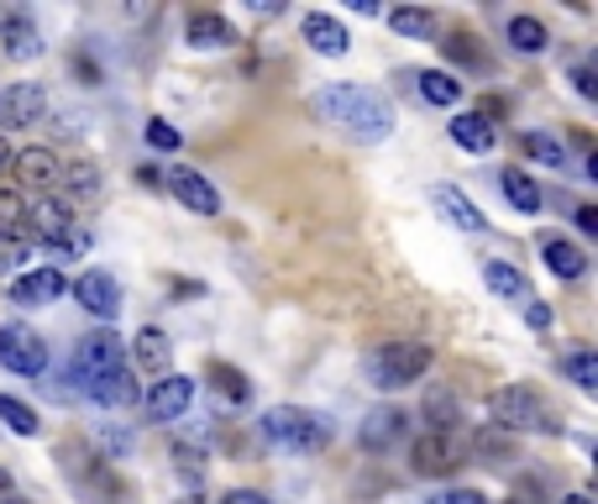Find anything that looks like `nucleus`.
Listing matches in <instances>:
<instances>
[{
  "label": "nucleus",
  "mask_w": 598,
  "mask_h": 504,
  "mask_svg": "<svg viewBox=\"0 0 598 504\" xmlns=\"http://www.w3.org/2000/svg\"><path fill=\"white\" fill-rule=\"evenodd\" d=\"M561 504H594V500H588V494H567V500H561Z\"/></svg>",
  "instance_id": "nucleus-45"
},
{
  "label": "nucleus",
  "mask_w": 598,
  "mask_h": 504,
  "mask_svg": "<svg viewBox=\"0 0 598 504\" xmlns=\"http://www.w3.org/2000/svg\"><path fill=\"white\" fill-rule=\"evenodd\" d=\"M220 504H268L262 494H252V488H237V494H226Z\"/></svg>",
  "instance_id": "nucleus-42"
},
{
  "label": "nucleus",
  "mask_w": 598,
  "mask_h": 504,
  "mask_svg": "<svg viewBox=\"0 0 598 504\" xmlns=\"http://www.w3.org/2000/svg\"><path fill=\"white\" fill-rule=\"evenodd\" d=\"M74 300H80L95 321H116L121 316V284L111 279L105 268H90V274L74 279Z\"/></svg>",
  "instance_id": "nucleus-8"
},
{
  "label": "nucleus",
  "mask_w": 598,
  "mask_h": 504,
  "mask_svg": "<svg viewBox=\"0 0 598 504\" xmlns=\"http://www.w3.org/2000/svg\"><path fill=\"white\" fill-rule=\"evenodd\" d=\"M69 184H74V189H100V168H90V163H74Z\"/></svg>",
  "instance_id": "nucleus-37"
},
{
  "label": "nucleus",
  "mask_w": 598,
  "mask_h": 504,
  "mask_svg": "<svg viewBox=\"0 0 598 504\" xmlns=\"http://www.w3.org/2000/svg\"><path fill=\"white\" fill-rule=\"evenodd\" d=\"M431 373V347L425 342H383L368 352V383L373 389H410Z\"/></svg>",
  "instance_id": "nucleus-3"
},
{
  "label": "nucleus",
  "mask_w": 598,
  "mask_h": 504,
  "mask_svg": "<svg viewBox=\"0 0 598 504\" xmlns=\"http://www.w3.org/2000/svg\"><path fill=\"white\" fill-rule=\"evenodd\" d=\"M189 404H195V379L163 373V379L153 383V394H147V415H153V421H179Z\"/></svg>",
  "instance_id": "nucleus-11"
},
{
  "label": "nucleus",
  "mask_w": 598,
  "mask_h": 504,
  "mask_svg": "<svg viewBox=\"0 0 598 504\" xmlns=\"http://www.w3.org/2000/svg\"><path fill=\"white\" fill-rule=\"evenodd\" d=\"M147 142H153V147H158V153H179V126L174 122H163V116H153V122H147Z\"/></svg>",
  "instance_id": "nucleus-36"
},
{
  "label": "nucleus",
  "mask_w": 598,
  "mask_h": 504,
  "mask_svg": "<svg viewBox=\"0 0 598 504\" xmlns=\"http://www.w3.org/2000/svg\"><path fill=\"white\" fill-rule=\"evenodd\" d=\"M561 373L578 383L582 394H594L598 389V358L594 352H567V358H561Z\"/></svg>",
  "instance_id": "nucleus-31"
},
{
  "label": "nucleus",
  "mask_w": 598,
  "mask_h": 504,
  "mask_svg": "<svg viewBox=\"0 0 598 504\" xmlns=\"http://www.w3.org/2000/svg\"><path fill=\"white\" fill-rule=\"evenodd\" d=\"M488 415H494L498 431H540V436H557V421H551L546 400H540L536 389H525V383L498 389L494 400H488Z\"/></svg>",
  "instance_id": "nucleus-4"
},
{
  "label": "nucleus",
  "mask_w": 598,
  "mask_h": 504,
  "mask_svg": "<svg viewBox=\"0 0 598 504\" xmlns=\"http://www.w3.org/2000/svg\"><path fill=\"white\" fill-rule=\"evenodd\" d=\"M425 421H431V431H457V400L452 394H425Z\"/></svg>",
  "instance_id": "nucleus-32"
},
{
  "label": "nucleus",
  "mask_w": 598,
  "mask_h": 504,
  "mask_svg": "<svg viewBox=\"0 0 598 504\" xmlns=\"http://www.w3.org/2000/svg\"><path fill=\"white\" fill-rule=\"evenodd\" d=\"M59 295H69V279H63L53 263L11 279V300H17V305H48V300H59Z\"/></svg>",
  "instance_id": "nucleus-13"
},
{
  "label": "nucleus",
  "mask_w": 598,
  "mask_h": 504,
  "mask_svg": "<svg viewBox=\"0 0 598 504\" xmlns=\"http://www.w3.org/2000/svg\"><path fill=\"white\" fill-rule=\"evenodd\" d=\"M316 116L326 126L347 132L352 142H383L394 132V111L368 84H326L316 95Z\"/></svg>",
  "instance_id": "nucleus-1"
},
{
  "label": "nucleus",
  "mask_w": 598,
  "mask_h": 504,
  "mask_svg": "<svg viewBox=\"0 0 598 504\" xmlns=\"http://www.w3.org/2000/svg\"><path fill=\"white\" fill-rule=\"evenodd\" d=\"M0 363L11 368V373H21V379H42L48 373V342L21 321L0 326Z\"/></svg>",
  "instance_id": "nucleus-7"
},
{
  "label": "nucleus",
  "mask_w": 598,
  "mask_h": 504,
  "mask_svg": "<svg viewBox=\"0 0 598 504\" xmlns=\"http://www.w3.org/2000/svg\"><path fill=\"white\" fill-rule=\"evenodd\" d=\"M498 189L509 195V205H515L519 216H536L540 210V184L530 179L525 168H504V174H498Z\"/></svg>",
  "instance_id": "nucleus-23"
},
{
  "label": "nucleus",
  "mask_w": 598,
  "mask_h": 504,
  "mask_svg": "<svg viewBox=\"0 0 598 504\" xmlns=\"http://www.w3.org/2000/svg\"><path fill=\"white\" fill-rule=\"evenodd\" d=\"M27 258H32L27 237H0V274H11V279H17L21 268H27Z\"/></svg>",
  "instance_id": "nucleus-33"
},
{
  "label": "nucleus",
  "mask_w": 598,
  "mask_h": 504,
  "mask_svg": "<svg viewBox=\"0 0 598 504\" xmlns=\"http://www.w3.org/2000/svg\"><path fill=\"white\" fill-rule=\"evenodd\" d=\"M509 42H515V53H546V27L536 17H509Z\"/></svg>",
  "instance_id": "nucleus-28"
},
{
  "label": "nucleus",
  "mask_w": 598,
  "mask_h": 504,
  "mask_svg": "<svg viewBox=\"0 0 598 504\" xmlns=\"http://www.w3.org/2000/svg\"><path fill=\"white\" fill-rule=\"evenodd\" d=\"M27 232H38L42 243L59 247L69 232H74V210H69V200H38L27 205Z\"/></svg>",
  "instance_id": "nucleus-15"
},
{
  "label": "nucleus",
  "mask_w": 598,
  "mask_h": 504,
  "mask_svg": "<svg viewBox=\"0 0 598 504\" xmlns=\"http://www.w3.org/2000/svg\"><path fill=\"white\" fill-rule=\"evenodd\" d=\"M540 263H546L561 284H573L588 274V253H582L578 243H567V237H540Z\"/></svg>",
  "instance_id": "nucleus-18"
},
{
  "label": "nucleus",
  "mask_w": 598,
  "mask_h": 504,
  "mask_svg": "<svg viewBox=\"0 0 598 504\" xmlns=\"http://www.w3.org/2000/svg\"><path fill=\"white\" fill-rule=\"evenodd\" d=\"M483 279H488V289H494L498 300H530V279H525V274H519L515 263H488V268H483Z\"/></svg>",
  "instance_id": "nucleus-24"
},
{
  "label": "nucleus",
  "mask_w": 598,
  "mask_h": 504,
  "mask_svg": "<svg viewBox=\"0 0 598 504\" xmlns=\"http://www.w3.org/2000/svg\"><path fill=\"white\" fill-rule=\"evenodd\" d=\"M452 142H457L462 153H494V142H498V132H494V122L483 116V111H462V116H452Z\"/></svg>",
  "instance_id": "nucleus-19"
},
{
  "label": "nucleus",
  "mask_w": 598,
  "mask_h": 504,
  "mask_svg": "<svg viewBox=\"0 0 598 504\" xmlns=\"http://www.w3.org/2000/svg\"><path fill=\"white\" fill-rule=\"evenodd\" d=\"M132 363L142 373H168V337H163L158 326H142L137 342H132Z\"/></svg>",
  "instance_id": "nucleus-21"
},
{
  "label": "nucleus",
  "mask_w": 598,
  "mask_h": 504,
  "mask_svg": "<svg viewBox=\"0 0 598 504\" xmlns=\"http://www.w3.org/2000/svg\"><path fill=\"white\" fill-rule=\"evenodd\" d=\"M27 232V205L17 195H0V237H21Z\"/></svg>",
  "instance_id": "nucleus-35"
},
{
  "label": "nucleus",
  "mask_w": 598,
  "mask_h": 504,
  "mask_svg": "<svg viewBox=\"0 0 598 504\" xmlns=\"http://www.w3.org/2000/svg\"><path fill=\"white\" fill-rule=\"evenodd\" d=\"M446 53H452V59H462V63H478V48H473V38H452V42H446Z\"/></svg>",
  "instance_id": "nucleus-40"
},
{
  "label": "nucleus",
  "mask_w": 598,
  "mask_h": 504,
  "mask_svg": "<svg viewBox=\"0 0 598 504\" xmlns=\"http://www.w3.org/2000/svg\"><path fill=\"white\" fill-rule=\"evenodd\" d=\"M573 216H578L582 237H594V232H598V210H594V205H573Z\"/></svg>",
  "instance_id": "nucleus-41"
},
{
  "label": "nucleus",
  "mask_w": 598,
  "mask_h": 504,
  "mask_svg": "<svg viewBox=\"0 0 598 504\" xmlns=\"http://www.w3.org/2000/svg\"><path fill=\"white\" fill-rule=\"evenodd\" d=\"M431 205H436V210L457 226V232H488V216H483L478 205L462 195L457 184H431Z\"/></svg>",
  "instance_id": "nucleus-12"
},
{
  "label": "nucleus",
  "mask_w": 598,
  "mask_h": 504,
  "mask_svg": "<svg viewBox=\"0 0 598 504\" xmlns=\"http://www.w3.org/2000/svg\"><path fill=\"white\" fill-rule=\"evenodd\" d=\"M573 84H578V95H582V101H598V80H594V69H573Z\"/></svg>",
  "instance_id": "nucleus-39"
},
{
  "label": "nucleus",
  "mask_w": 598,
  "mask_h": 504,
  "mask_svg": "<svg viewBox=\"0 0 598 504\" xmlns=\"http://www.w3.org/2000/svg\"><path fill=\"white\" fill-rule=\"evenodd\" d=\"M42 111H48V90L32 80H21L11 84V90H0V126H38L42 122Z\"/></svg>",
  "instance_id": "nucleus-9"
},
{
  "label": "nucleus",
  "mask_w": 598,
  "mask_h": 504,
  "mask_svg": "<svg viewBox=\"0 0 598 504\" xmlns=\"http://www.w3.org/2000/svg\"><path fill=\"white\" fill-rule=\"evenodd\" d=\"M0 42H6V59H17V63H32L42 59V32H38V21L32 17H6L0 21Z\"/></svg>",
  "instance_id": "nucleus-17"
},
{
  "label": "nucleus",
  "mask_w": 598,
  "mask_h": 504,
  "mask_svg": "<svg viewBox=\"0 0 598 504\" xmlns=\"http://www.w3.org/2000/svg\"><path fill=\"white\" fill-rule=\"evenodd\" d=\"M305 42L316 48L320 59H341V53L352 48V32H347L337 17H326V11H310V17H305Z\"/></svg>",
  "instance_id": "nucleus-16"
},
{
  "label": "nucleus",
  "mask_w": 598,
  "mask_h": 504,
  "mask_svg": "<svg viewBox=\"0 0 598 504\" xmlns=\"http://www.w3.org/2000/svg\"><path fill=\"white\" fill-rule=\"evenodd\" d=\"M389 27L404 32V38H431V32H436V17L420 11V6H399V11H389Z\"/></svg>",
  "instance_id": "nucleus-29"
},
{
  "label": "nucleus",
  "mask_w": 598,
  "mask_h": 504,
  "mask_svg": "<svg viewBox=\"0 0 598 504\" xmlns=\"http://www.w3.org/2000/svg\"><path fill=\"white\" fill-rule=\"evenodd\" d=\"M431 504H488L483 494H473V488H446V494H436Z\"/></svg>",
  "instance_id": "nucleus-38"
},
{
  "label": "nucleus",
  "mask_w": 598,
  "mask_h": 504,
  "mask_svg": "<svg viewBox=\"0 0 598 504\" xmlns=\"http://www.w3.org/2000/svg\"><path fill=\"white\" fill-rule=\"evenodd\" d=\"M210 379H216V389H226V400H237V404H247V400H252V389H247V379H241L237 368L216 363V368H210Z\"/></svg>",
  "instance_id": "nucleus-34"
},
{
  "label": "nucleus",
  "mask_w": 598,
  "mask_h": 504,
  "mask_svg": "<svg viewBox=\"0 0 598 504\" xmlns=\"http://www.w3.org/2000/svg\"><path fill=\"white\" fill-rule=\"evenodd\" d=\"M530 326H536V331L540 326H551V310H546V305H530Z\"/></svg>",
  "instance_id": "nucleus-43"
},
{
  "label": "nucleus",
  "mask_w": 598,
  "mask_h": 504,
  "mask_svg": "<svg viewBox=\"0 0 598 504\" xmlns=\"http://www.w3.org/2000/svg\"><path fill=\"white\" fill-rule=\"evenodd\" d=\"M84 400H95V404H132V400H137V373L121 363L116 373H105L100 383H90V389H84Z\"/></svg>",
  "instance_id": "nucleus-20"
},
{
  "label": "nucleus",
  "mask_w": 598,
  "mask_h": 504,
  "mask_svg": "<svg viewBox=\"0 0 598 504\" xmlns=\"http://www.w3.org/2000/svg\"><path fill=\"white\" fill-rule=\"evenodd\" d=\"M0 421L11 425V431H17V436H38V410H32V404L27 400H11V394H0Z\"/></svg>",
  "instance_id": "nucleus-30"
},
{
  "label": "nucleus",
  "mask_w": 598,
  "mask_h": 504,
  "mask_svg": "<svg viewBox=\"0 0 598 504\" xmlns=\"http://www.w3.org/2000/svg\"><path fill=\"white\" fill-rule=\"evenodd\" d=\"M258 431H262V442L279 446V452H320V446L331 442L326 415L299 410V404H274V410H262Z\"/></svg>",
  "instance_id": "nucleus-2"
},
{
  "label": "nucleus",
  "mask_w": 598,
  "mask_h": 504,
  "mask_svg": "<svg viewBox=\"0 0 598 504\" xmlns=\"http://www.w3.org/2000/svg\"><path fill=\"white\" fill-rule=\"evenodd\" d=\"M121 368V342L116 331H95V337H84L74 347V358H69V379H74V394H84L90 383H100L105 373H116Z\"/></svg>",
  "instance_id": "nucleus-5"
},
{
  "label": "nucleus",
  "mask_w": 598,
  "mask_h": 504,
  "mask_svg": "<svg viewBox=\"0 0 598 504\" xmlns=\"http://www.w3.org/2000/svg\"><path fill=\"white\" fill-rule=\"evenodd\" d=\"M189 42L195 48H226L231 42V21H220L216 11H199V17H189Z\"/></svg>",
  "instance_id": "nucleus-27"
},
{
  "label": "nucleus",
  "mask_w": 598,
  "mask_h": 504,
  "mask_svg": "<svg viewBox=\"0 0 598 504\" xmlns=\"http://www.w3.org/2000/svg\"><path fill=\"white\" fill-rule=\"evenodd\" d=\"M6 168H11V147L0 142V174H6Z\"/></svg>",
  "instance_id": "nucleus-44"
},
{
  "label": "nucleus",
  "mask_w": 598,
  "mask_h": 504,
  "mask_svg": "<svg viewBox=\"0 0 598 504\" xmlns=\"http://www.w3.org/2000/svg\"><path fill=\"white\" fill-rule=\"evenodd\" d=\"M467 463V442H462L457 431H425L415 446H410V467H415L420 479H446V473H457Z\"/></svg>",
  "instance_id": "nucleus-6"
},
{
  "label": "nucleus",
  "mask_w": 598,
  "mask_h": 504,
  "mask_svg": "<svg viewBox=\"0 0 598 504\" xmlns=\"http://www.w3.org/2000/svg\"><path fill=\"white\" fill-rule=\"evenodd\" d=\"M509 504H519V500H509Z\"/></svg>",
  "instance_id": "nucleus-46"
},
{
  "label": "nucleus",
  "mask_w": 598,
  "mask_h": 504,
  "mask_svg": "<svg viewBox=\"0 0 598 504\" xmlns=\"http://www.w3.org/2000/svg\"><path fill=\"white\" fill-rule=\"evenodd\" d=\"M404 421H410V415H404V410H394V404L368 410V415H362V431H358L362 446H368V452H389V446L404 436Z\"/></svg>",
  "instance_id": "nucleus-14"
},
{
  "label": "nucleus",
  "mask_w": 598,
  "mask_h": 504,
  "mask_svg": "<svg viewBox=\"0 0 598 504\" xmlns=\"http://www.w3.org/2000/svg\"><path fill=\"white\" fill-rule=\"evenodd\" d=\"M420 101L462 105V80H457V74H446V69H425V74H420Z\"/></svg>",
  "instance_id": "nucleus-25"
},
{
  "label": "nucleus",
  "mask_w": 598,
  "mask_h": 504,
  "mask_svg": "<svg viewBox=\"0 0 598 504\" xmlns=\"http://www.w3.org/2000/svg\"><path fill=\"white\" fill-rule=\"evenodd\" d=\"M525 153L546 168H573V153H567V142L551 137V132H525Z\"/></svg>",
  "instance_id": "nucleus-26"
},
{
  "label": "nucleus",
  "mask_w": 598,
  "mask_h": 504,
  "mask_svg": "<svg viewBox=\"0 0 598 504\" xmlns=\"http://www.w3.org/2000/svg\"><path fill=\"white\" fill-rule=\"evenodd\" d=\"M17 174H21L27 184H38V189H53V184L63 179V163L53 158L48 147H27V153L17 158Z\"/></svg>",
  "instance_id": "nucleus-22"
},
{
  "label": "nucleus",
  "mask_w": 598,
  "mask_h": 504,
  "mask_svg": "<svg viewBox=\"0 0 598 504\" xmlns=\"http://www.w3.org/2000/svg\"><path fill=\"white\" fill-rule=\"evenodd\" d=\"M168 189L179 195L184 210H195V216H220V189L199 168H174L168 174Z\"/></svg>",
  "instance_id": "nucleus-10"
}]
</instances>
